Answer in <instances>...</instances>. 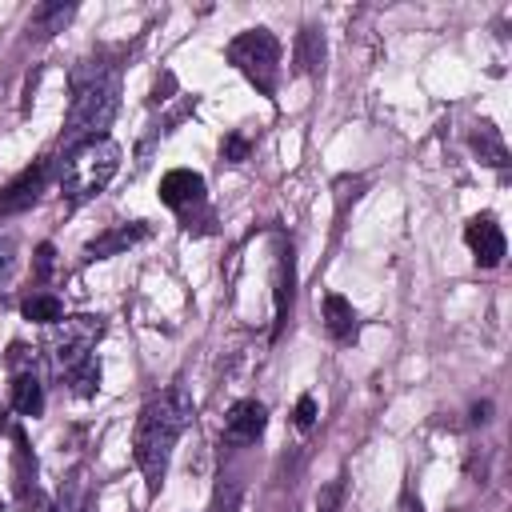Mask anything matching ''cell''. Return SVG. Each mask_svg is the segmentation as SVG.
Segmentation results:
<instances>
[{
    "label": "cell",
    "instance_id": "9",
    "mask_svg": "<svg viewBox=\"0 0 512 512\" xmlns=\"http://www.w3.org/2000/svg\"><path fill=\"white\" fill-rule=\"evenodd\" d=\"M160 200L168 208H192L204 200V176L192 172V168H172L164 180H160Z\"/></svg>",
    "mask_w": 512,
    "mask_h": 512
},
{
    "label": "cell",
    "instance_id": "24",
    "mask_svg": "<svg viewBox=\"0 0 512 512\" xmlns=\"http://www.w3.org/2000/svg\"><path fill=\"white\" fill-rule=\"evenodd\" d=\"M396 512H420V500H416L412 492H404V496H400V504H396Z\"/></svg>",
    "mask_w": 512,
    "mask_h": 512
},
{
    "label": "cell",
    "instance_id": "13",
    "mask_svg": "<svg viewBox=\"0 0 512 512\" xmlns=\"http://www.w3.org/2000/svg\"><path fill=\"white\" fill-rule=\"evenodd\" d=\"M324 64V36L320 28H300L296 36V68L300 72H316Z\"/></svg>",
    "mask_w": 512,
    "mask_h": 512
},
{
    "label": "cell",
    "instance_id": "15",
    "mask_svg": "<svg viewBox=\"0 0 512 512\" xmlns=\"http://www.w3.org/2000/svg\"><path fill=\"white\" fill-rule=\"evenodd\" d=\"M24 320H36V324H56V320H64V304L52 296V292H40V296H32V300H24Z\"/></svg>",
    "mask_w": 512,
    "mask_h": 512
},
{
    "label": "cell",
    "instance_id": "5",
    "mask_svg": "<svg viewBox=\"0 0 512 512\" xmlns=\"http://www.w3.org/2000/svg\"><path fill=\"white\" fill-rule=\"evenodd\" d=\"M104 332V320L100 316H64L52 324V352H56V364L60 372H72L76 364H84L96 348Z\"/></svg>",
    "mask_w": 512,
    "mask_h": 512
},
{
    "label": "cell",
    "instance_id": "12",
    "mask_svg": "<svg viewBox=\"0 0 512 512\" xmlns=\"http://www.w3.org/2000/svg\"><path fill=\"white\" fill-rule=\"evenodd\" d=\"M12 408L20 416H40L44 408V388L36 380V372H16L12 376Z\"/></svg>",
    "mask_w": 512,
    "mask_h": 512
},
{
    "label": "cell",
    "instance_id": "11",
    "mask_svg": "<svg viewBox=\"0 0 512 512\" xmlns=\"http://www.w3.org/2000/svg\"><path fill=\"white\" fill-rule=\"evenodd\" d=\"M144 236H148V224H120V228L96 236V240L88 244V256H92V260H96V256H112V252H120V248H132V244L144 240Z\"/></svg>",
    "mask_w": 512,
    "mask_h": 512
},
{
    "label": "cell",
    "instance_id": "6",
    "mask_svg": "<svg viewBox=\"0 0 512 512\" xmlns=\"http://www.w3.org/2000/svg\"><path fill=\"white\" fill-rule=\"evenodd\" d=\"M48 168H52V160H48V156H40V160H36V164H28L16 180H8V184H4V192H0V216L32 208V204L40 200V192H44Z\"/></svg>",
    "mask_w": 512,
    "mask_h": 512
},
{
    "label": "cell",
    "instance_id": "7",
    "mask_svg": "<svg viewBox=\"0 0 512 512\" xmlns=\"http://www.w3.org/2000/svg\"><path fill=\"white\" fill-rule=\"evenodd\" d=\"M464 240H468V248H472V256H476L480 268H496L504 260V232H500V224L488 212L468 220Z\"/></svg>",
    "mask_w": 512,
    "mask_h": 512
},
{
    "label": "cell",
    "instance_id": "14",
    "mask_svg": "<svg viewBox=\"0 0 512 512\" xmlns=\"http://www.w3.org/2000/svg\"><path fill=\"white\" fill-rule=\"evenodd\" d=\"M288 308H292V248H284L276 260V324L288 316Z\"/></svg>",
    "mask_w": 512,
    "mask_h": 512
},
{
    "label": "cell",
    "instance_id": "18",
    "mask_svg": "<svg viewBox=\"0 0 512 512\" xmlns=\"http://www.w3.org/2000/svg\"><path fill=\"white\" fill-rule=\"evenodd\" d=\"M340 500H344V476L328 480V484L316 492V512H340Z\"/></svg>",
    "mask_w": 512,
    "mask_h": 512
},
{
    "label": "cell",
    "instance_id": "20",
    "mask_svg": "<svg viewBox=\"0 0 512 512\" xmlns=\"http://www.w3.org/2000/svg\"><path fill=\"white\" fill-rule=\"evenodd\" d=\"M236 500H240V488L232 480H224L216 488V500H212V512H236Z\"/></svg>",
    "mask_w": 512,
    "mask_h": 512
},
{
    "label": "cell",
    "instance_id": "22",
    "mask_svg": "<svg viewBox=\"0 0 512 512\" xmlns=\"http://www.w3.org/2000/svg\"><path fill=\"white\" fill-rule=\"evenodd\" d=\"M244 156H248V140H244V136H228V140H224V160L240 164Z\"/></svg>",
    "mask_w": 512,
    "mask_h": 512
},
{
    "label": "cell",
    "instance_id": "16",
    "mask_svg": "<svg viewBox=\"0 0 512 512\" xmlns=\"http://www.w3.org/2000/svg\"><path fill=\"white\" fill-rule=\"evenodd\" d=\"M472 144H476V152H480V160H488V164H496V168H504V164H508V152H504V140L496 136V128H492V124H480V132L472 136Z\"/></svg>",
    "mask_w": 512,
    "mask_h": 512
},
{
    "label": "cell",
    "instance_id": "25",
    "mask_svg": "<svg viewBox=\"0 0 512 512\" xmlns=\"http://www.w3.org/2000/svg\"><path fill=\"white\" fill-rule=\"evenodd\" d=\"M8 260H12V240H0V272L8 268Z\"/></svg>",
    "mask_w": 512,
    "mask_h": 512
},
{
    "label": "cell",
    "instance_id": "3",
    "mask_svg": "<svg viewBox=\"0 0 512 512\" xmlns=\"http://www.w3.org/2000/svg\"><path fill=\"white\" fill-rule=\"evenodd\" d=\"M120 172V144L108 140V136H96V140H84L68 152L64 160V172H60V192L68 200H92L100 196L112 176Z\"/></svg>",
    "mask_w": 512,
    "mask_h": 512
},
{
    "label": "cell",
    "instance_id": "4",
    "mask_svg": "<svg viewBox=\"0 0 512 512\" xmlns=\"http://www.w3.org/2000/svg\"><path fill=\"white\" fill-rule=\"evenodd\" d=\"M228 60L264 92H276V76H280V40L268 28H248L228 44Z\"/></svg>",
    "mask_w": 512,
    "mask_h": 512
},
{
    "label": "cell",
    "instance_id": "8",
    "mask_svg": "<svg viewBox=\"0 0 512 512\" xmlns=\"http://www.w3.org/2000/svg\"><path fill=\"white\" fill-rule=\"evenodd\" d=\"M268 424V412L260 400H236L224 416V436L236 440V444H252Z\"/></svg>",
    "mask_w": 512,
    "mask_h": 512
},
{
    "label": "cell",
    "instance_id": "17",
    "mask_svg": "<svg viewBox=\"0 0 512 512\" xmlns=\"http://www.w3.org/2000/svg\"><path fill=\"white\" fill-rule=\"evenodd\" d=\"M68 376H72V384H76V392H80V396H92V392H96V384H100V364H96V356H88L84 364H76Z\"/></svg>",
    "mask_w": 512,
    "mask_h": 512
},
{
    "label": "cell",
    "instance_id": "23",
    "mask_svg": "<svg viewBox=\"0 0 512 512\" xmlns=\"http://www.w3.org/2000/svg\"><path fill=\"white\" fill-rule=\"evenodd\" d=\"M36 272H40V276L52 272V244H40V248H36Z\"/></svg>",
    "mask_w": 512,
    "mask_h": 512
},
{
    "label": "cell",
    "instance_id": "1",
    "mask_svg": "<svg viewBox=\"0 0 512 512\" xmlns=\"http://www.w3.org/2000/svg\"><path fill=\"white\" fill-rule=\"evenodd\" d=\"M188 420H192V396L184 388H168V392L152 396L140 408L136 432H132V460L144 472L148 492L160 488L164 468H168V456H172L180 432L188 428Z\"/></svg>",
    "mask_w": 512,
    "mask_h": 512
},
{
    "label": "cell",
    "instance_id": "2",
    "mask_svg": "<svg viewBox=\"0 0 512 512\" xmlns=\"http://www.w3.org/2000/svg\"><path fill=\"white\" fill-rule=\"evenodd\" d=\"M116 108H120V84H116V76L100 60H80V68L72 72V108H68L64 140L76 148L84 140L104 136V128L112 124Z\"/></svg>",
    "mask_w": 512,
    "mask_h": 512
},
{
    "label": "cell",
    "instance_id": "21",
    "mask_svg": "<svg viewBox=\"0 0 512 512\" xmlns=\"http://www.w3.org/2000/svg\"><path fill=\"white\" fill-rule=\"evenodd\" d=\"M292 420H296V428H312V420H316V400H312V396H300Z\"/></svg>",
    "mask_w": 512,
    "mask_h": 512
},
{
    "label": "cell",
    "instance_id": "10",
    "mask_svg": "<svg viewBox=\"0 0 512 512\" xmlns=\"http://www.w3.org/2000/svg\"><path fill=\"white\" fill-rule=\"evenodd\" d=\"M324 328L332 340H352L356 336V308L344 296H324Z\"/></svg>",
    "mask_w": 512,
    "mask_h": 512
},
{
    "label": "cell",
    "instance_id": "19",
    "mask_svg": "<svg viewBox=\"0 0 512 512\" xmlns=\"http://www.w3.org/2000/svg\"><path fill=\"white\" fill-rule=\"evenodd\" d=\"M68 16H72V4H44V8H36V12H32V24L52 28V24L68 20Z\"/></svg>",
    "mask_w": 512,
    "mask_h": 512
}]
</instances>
